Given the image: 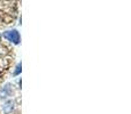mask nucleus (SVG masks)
<instances>
[{
	"instance_id": "obj_1",
	"label": "nucleus",
	"mask_w": 131,
	"mask_h": 114,
	"mask_svg": "<svg viewBox=\"0 0 131 114\" xmlns=\"http://www.w3.org/2000/svg\"><path fill=\"white\" fill-rule=\"evenodd\" d=\"M5 39H7L8 41H10L14 45H18L21 42V37L20 33L17 32V30H12V31H7L2 34Z\"/></svg>"
},
{
	"instance_id": "obj_2",
	"label": "nucleus",
	"mask_w": 131,
	"mask_h": 114,
	"mask_svg": "<svg viewBox=\"0 0 131 114\" xmlns=\"http://www.w3.org/2000/svg\"><path fill=\"white\" fill-rule=\"evenodd\" d=\"M14 107H15V102L12 101V99H9V101H7L6 103L2 105V112L5 114H10L13 112Z\"/></svg>"
},
{
	"instance_id": "obj_3",
	"label": "nucleus",
	"mask_w": 131,
	"mask_h": 114,
	"mask_svg": "<svg viewBox=\"0 0 131 114\" xmlns=\"http://www.w3.org/2000/svg\"><path fill=\"white\" fill-rule=\"evenodd\" d=\"M20 72H21V64H18L17 65V67H16V70H15V72H14V75H17V74H20Z\"/></svg>"
}]
</instances>
